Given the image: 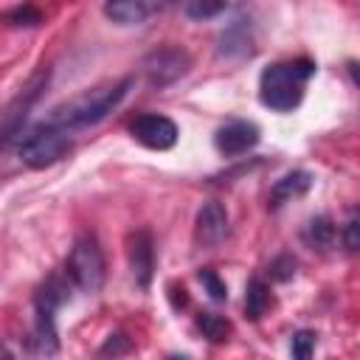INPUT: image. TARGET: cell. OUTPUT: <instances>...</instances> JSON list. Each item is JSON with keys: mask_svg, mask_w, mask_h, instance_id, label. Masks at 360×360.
Listing matches in <instances>:
<instances>
[{"mask_svg": "<svg viewBox=\"0 0 360 360\" xmlns=\"http://www.w3.org/2000/svg\"><path fill=\"white\" fill-rule=\"evenodd\" d=\"M45 84H48V70H39L20 93H17V98L6 107V112H3V141L8 143L14 135H17V129H20V124L25 121V115H28V110L34 107V101L39 98V93L45 90Z\"/></svg>", "mask_w": 360, "mask_h": 360, "instance_id": "cell-8", "label": "cell"}, {"mask_svg": "<svg viewBox=\"0 0 360 360\" xmlns=\"http://www.w3.org/2000/svg\"><path fill=\"white\" fill-rule=\"evenodd\" d=\"M228 236V211L222 208V202H205L197 211V225H194V239L202 248H214Z\"/></svg>", "mask_w": 360, "mask_h": 360, "instance_id": "cell-11", "label": "cell"}, {"mask_svg": "<svg viewBox=\"0 0 360 360\" xmlns=\"http://www.w3.org/2000/svg\"><path fill=\"white\" fill-rule=\"evenodd\" d=\"M315 73L312 59H287V62H273L262 70L259 76V98L264 107L276 112H290L301 104L307 82Z\"/></svg>", "mask_w": 360, "mask_h": 360, "instance_id": "cell-2", "label": "cell"}, {"mask_svg": "<svg viewBox=\"0 0 360 360\" xmlns=\"http://www.w3.org/2000/svg\"><path fill=\"white\" fill-rule=\"evenodd\" d=\"M270 276H273L276 281H287V278H292V276H295V259H292V256H278V259H273V264H270Z\"/></svg>", "mask_w": 360, "mask_h": 360, "instance_id": "cell-21", "label": "cell"}, {"mask_svg": "<svg viewBox=\"0 0 360 360\" xmlns=\"http://www.w3.org/2000/svg\"><path fill=\"white\" fill-rule=\"evenodd\" d=\"M259 143V127L253 121H228L214 132V146L225 158L250 152Z\"/></svg>", "mask_w": 360, "mask_h": 360, "instance_id": "cell-9", "label": "cell"}, {"mask_svg": "<svg viewBox=\"0 0 360 360\" xmlns=\"http://www.w3.org/2000/svg\"><path fill=\"white\" fill-rule=\"evenodd\" d=\"M228 6H231V0H188L186 11L194 20H208V17H217L219 11H225Z\"/></svg>", "mask_w": 360, "mask_h": 360, "instance_id": "cell-17", "label": "cell"}, {"mask_svg": "<svg viewBox=\"0 0 360 360\" xmlns=\"http://www.w3.org/2000/svg\"><path fill=\"white\" fill-rule=\"evenodd\" d=\"M65 281L62 278H48L34 298V332L28 340V352L34 357H53L59 352V338H56V309L65 301Z\"/></svg>", "mask_w": 360, "mask_h": 360, "instance_id": "cell-3", "label": "cell"}, {"mask_svg": "<svg viewBox=\"0 0 360 360\" xmlns=\"http://www.w3.org/2000/svg\"><path fill=\"white\" fill-rule=\"evenodd\" d=\"M290 352H292V357L307 360V357L315 352V332H309V329L295 332V335H292V340H290Z\"/></svg>", "mask_w": 360, "mask_h": 360, "instance_id": "cell-19", "label": "cell"}, {"mask_svg": "<svg viewBox=\"0 0 360 360\" xmlns=\"http://www.w3.org/2000/svg\"><path fill=\"white\" fill-rule=\"evenodd\" d=\"M343 245H346V250H352V253L360 250V211H354L352 219L343 225Z\"/></svg>", "mask_w": 360, "mask_h": 360, "instance_id": "cell-20", "label": "cell"}, {"mask_svg": "<svg viewBox=\"0 0 360 360\" xmlns=\"http://www.w3.org/2000/svg\"><path fill=\"white\" fill-rule=\"evenodd\" d=\"M8 22H14V25H34V22H39V11L37 8H31V6H20V8H14V11H8Z\"/></svg>", "mask_w": 360, "mask_h": 360, "instance_id": "cell-23", "label": "cell"}, {"mask_svg": "<svg viewBox=\"0 0 360 360\" xmlns=\"http://www.w3.org/2000/svg\"><path fill=\"white\" fill-rule=\"evenodd\" d=\"M129 87H132V76H124V79H118L112 84H101V87L84 90V93L56 104L51 110V115H48V124L70 129V132L82 129V127H90V124H98L101 118H107L124 101Z\"/></svg>", "mask_w": 360, "mask_h": 360, "instance_id": "cell-1", "label": "cell"}, {"mask_svg": "<svg viewBox=\"0 0 360 360\" xmlns=\"http://www.w3.org/2000/svg\"><path fill=\"white\" fill-rule=\"evenodd\" d=\"M304 236H307V242L315 245V248H329L332 239H335V225H332L329 217H315V219H309Z\"/></svg>", "mask_w": 360, "mask_h": 360, "instance_id": "cell-16", "label": "cell"}, {"mask_svg": "<svg viewBox=\"0 0 360 360\" xmlns=\"http://www.w3.org/2000/svg\"><path fill=\"white\" fill-rule=\"evenodd\" d=\"M127 256H129V270L132 278L141 290L149 287L152 281V270H155V248H152V236L149 231H135L127 242Z\"/></svg>", "mask_w": 360, "mask_h": 360, "instance_id": "cell-10", "label": "cell"}, {"mask_svg": "<svg viewBox=\"0 0 360 360\" xmlns=\"http://www.w3.org/2000/svg\"><path fill=\"white\" fill-rule=\"evenodd\" d=\"M129 349H132L129 338L118 332V335H110V338H107V343L98 349V354H127Z\"/></svg>", "mask_w": 360, "mask_h": 360, "instance_id": "cell-22", "label": "cell"}, {"mask_svg": "<svg viewBox=\"0 0 360 360\" xmlns=\"http://www.w3.org/2000/svg\"><path fill=\"white\" fill-rule=\"evenodd\" d=\"M352 76H354V82L360 87V62H352Z\"/></svg>", "mask_w": 360, "mask_h": 360, "instance_id": "cell-24", "label": "cell"}, {"mask_svg": "<svg viewBox=\"0 0 360 360\" xmlns=\"http://www.w3.org/2000/svg\"><path fill=\"white\" fill-rule=\"evenodd\" d=\"M309 186H312V174L309 172H304V169L290 172L281 180H276V186L270 191V205L276 208V205H281V202H287L292 197H301V194L309 191Z\"/></svg>", "mask_w": 360, "mask_h": 360, "instance_id": "cell-13", "label": "cell"}, {"mask_svg": "<svg viewBox=\"0 0 360 360\" xmlns=\"http://www.w3.org/2000/svg\"><path fill=\"white\" fill-rule=\"evenodd\" d=\"M197 326H200V332H202L211 343L228 340V332H231V323H228L222 315H217V312H200V315H197Z\"/></svg>", "mask_w": 360, "mask_h": 360, "instance_id": "cell-15", "label": "cell"}, {"mask_svg": "<svg viewBox=\"0 0 360 360\" xmlns=\"http://www.w3.org/2000/svg\"><path fill=\"white\" fill-rule=\"evenodd\" d=\"M65 273L84 292L101 290V284H104V253H101L96 236H79L76 239V245L68 256Z\"/></svg>", "mask_w": 360, "mask_h": 360, "instance_id": "cell-4", "label": "cell"}, {"mask_svg": "<svg viewBox=\"0 0 360 360\" xmlns=\"http://www.w3.org/2000/svg\"><path fill=\"white\" fill-rule=\"evenodd\" d=\"M169 0H107L104 3V14L107 20L118 22V25H138L143 20H149L152 14H158Z\"/></svg>", "mask_w": 360, "mask_h": 360, "instance_id": "cell-12", "label": "cell"}, {"mask_svg": "<svg viewBox=\"0 0 360 360\" xmlns=\"http://www.w3.org/2000/svg\"><path fill=\"white\" fill-rule=\"evenodd\" d=\"M129 135L146 146V149H155V152H163V149H172L177 143V124L166 115H138L132 124H129Z\"/></svg>", "mask_w": 360, "mask_h": 360, "instance_id": "cell-7", "label": "cell"}, {"mask_svg": "<svg viewBox=\"0 0 360 360\" xmlns=\"http://www.w3.org/2000/svg\"><path fill=\"white\" fill-rule=\"evenodd\" d=\"M270 307V290L262 278H250L245 287V315L250 321H259Z\"/></svg>", "mask_w": 360, "mask_h": 360, "instance_id": "cell-14", "label": "cell"}, {"mask_svg": "<svg viewBox=\"0 0 360 360\" xmlns=\"http://www.w3.org/2000/svg\"><path fill=\"white\" fill-rule=\"evenodd\" d=\"M197 278H200V284L205 287V292H208L214 301H225V298H228V287H225V281H222L211 267L200 270V273H197Z\"/></svg>", "mask_w": 360, "mask_h": 360, "instance_id": "cell-18", "label": "cell"}, {"mask_svg": "<svg viewBox=\"0 0 360 360\" xmlns=\"http://www.w3.org/2000/svg\"><path fill=\"white\" fill-rule=\"evenodd\" d=\"M68 146H70V129H62L45 121L20 143V160L31 169H45L56 163L68 152Z\"/></svg>", "mask_w": 360, "mask_h": 360, "instance_id": "cell-5", "label": "cell"}, {"mask_svg": "<svg viewBox=\"0 0 360 360\" xmlns=\"http://www.w3.org/2000/svg\"><path fill=\"white\" fill-rule=\"evenodd\" d=\"M188 65H191V59H188V53H186L183 48L166 45V48L152 51V53L143 59V73H146V82L160 90V87L174 84L180 76H186Z\"/></svg>", "mask_w": 360, "mask_h": 360, "instance_id": "cell-6", "label": "cell"}]
</instances>
